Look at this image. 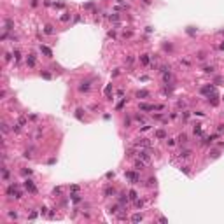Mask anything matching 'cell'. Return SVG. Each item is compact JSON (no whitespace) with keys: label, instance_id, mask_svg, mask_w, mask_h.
Returning a JSON list of instances; mask_svg holds the SVG:
<instances>
[{"label":"cell","instance_id":"obj_1","mask_svg":"<svg viewBox=\"0 0 224 224\" xmlns=\"http://www.w3.org/2000/svg\"><path fill=\"white\" fill-rule=\"evenodd\" d=\"M138 158H142V161H144L145 165L151 163V156H149V152H147V151H138Z\"/></svg>","mask_w":224,"mask_h":224},{"label":"cell","instance_id":"obj_2","mask_svg":"<svg viewBox=\"0 0 224 224\" xmlns=\"http://www.w3.org/2000/svg\"><path fill=\"white\" fill-rule=\"evenodd\" d=\"M126 179L131 180V184H138V180H140V177H138L135 172H126Z\"/></svg>","mask_w":224,"mask_h":224},{"label":"cell","instance_id":"obj_3","mask_svg":"<svg viewBox=\"0 0 224 224\" xmlns=\"http://www.w3.org/2000/svg\"><path fill=\"white\" fill-rule=\"evenodd\" d=\"M25 187H26V189H28L30 193H32V194H37V187L33 186V182H32V180H25Z\"/></svg>","mask_w":224,"mask_h":224},{"label":"cell","instance_id":"obj_4","mask_svg":"<svg viewBox=\"0 0 224 224\" xmlns=\"http://www.w3.org/2000/svg\"><path fill=\"white\" fill-rule=\"evenodd\" d=\"M12 30H14V21L5 19V32H12Z\"/></svg>","mask_w":224,"mask_h":224},{"label":"cell","instance_id":"obj_5","mask_svg":"<svg viewBox=\"0 0 224 224\" xmlns=\"http://www.w3.org/2000/svg\"><path fill=\"white\" fill-rule=\"evenodd\" d=\"M103 194L105 196H112V194H116V189H114V187H105V191H103Z\"/></svg>","mask_w":224,"mask_h":224},{"label":"cell","instance_id":"obj_6","mask_svg":"<svg viewBox=\"0 0 224 224\" xmlns=\"http://www.w3.org/2000/svg\"><path fill=\"white\" fill-rule=\"evenodd\" d=\"M189 156H191V151L189 149H184V151L179 152V158H189Z\"/></svg>","mask_w":224,"mask_h":224},{"label":"cell","instance_id":"obj_7","mask_svg":"<svg viewBox=\"0 0 224 224\" xmlns=\"http://www.w3.org/2000/svg\"><path fill=\"white\" fill-rule=\"evenodd\" d=\"M144 168H145L144 161H135V170H144Z\"/></svg>","mask_w":224,"mask_h":224},{"label":"cell","instance_id":"obj_8","mask_svg":"<svg viewBox=\"0 0 224 224\" xmlns=\"http://www.w3.org/2000/svg\"><path fill=\"white\" fill-rule=\"evenodd\" d=\"M126 201H128V196L124 194V193H119V203L123 205V203H126Z\"/></svg>","mask_w":224,"mask_h":224},{"label":"cell","instance_id":"obj_9","mask_svg":"<svg viewBox=\"0 0 224 224\" xmlns=\"http://www.w3.org/2000/svg\"><path fill=\"white\" fill-rule=\"evenodd\" d=\"M40 51H42V53H44V54H46V56H53L51 49H47L46 46H40Z\"/></svg>","mask_w":224,"mask_h":224},{"label":"cell","instance_id":"obj_10","mask_svg":"<svg viewBox=\"0 0 224 224\" xmlns=\"http://www.w3.org/2000/svg\"><path fill=\"white\" fill-rule=\"evenodd\" d=\"M88 89H89V82H81L79 91H88Z\"/></svg>","mask_w":224,"mask_h":224},{"label":"cell","instance_id":"obj_11","mask_svg":"<svg viewBox=\"0 0 224 224\" xmlns=\"http://www.w3.org/2000/svg\"><path fill=\"white\" fill-rule=\"evenodd\" d=\"M2 179H4V180H7V179H9V170H7V166L2 168Z\"/></svg>","mask_w":224,"mask_h":224},{"label":"cell","instance_id":"obj_12","mask_svg":"<svg viewBox=\"0 0 224 224\" xmlns=\"http://www.w3.org/2000/svg\"><path fill=\"white\" fill-rule=\"evenodd\" d=\"M179 142H180V144H186L187 142V135L186 133H180V135H179Z\"/></svg>","mask_w":224,"mask_h":224},{"label":"cell","instance_id":"obj_13","mask_svg":"<svg viewBox=\"0 0 224 224\" xmlns=\"http://www.w3.org/2000/svg\"><path fill=\"white\" fill-rule=\"evenodd\" d=\"M128 194H130V200H137V198H138V194H137V191H135V189H131V191L128 193Z\"/></svg>","mask_w":224,"mask_h":224},{"label":"cell","instance_id":"obj_14","mask_svg":"<svg viewBox=\"0 0 224 224\" xmlns=\"http://www.w3.org/2000/svg\"><path fill=\"white\" fill-rule=\"evenodd\" d=\"M140 61H142L144 65H147V63H149V54H142V56H140Z\"/></svg>","mask_w":224,"mask_h":224},{"label":"cell","instance_id":"obj_15","mask_svg":"<svg viewBox=\"0 0 224 224\" xmlns=\"http://www.w3.org/2000/svg\"><path fill=\"white\" fill-rule=\"evenodd\" d=\"M131 221H133V222H138V221H142V214H135V215L131 217Z\"/></svg>","mask_w":224,"mask_h":224},{"label":"cell","instance_id":"obj_16","mask_svg":"<svg viewBox=\"0 0 224 224\" xmlns=\"http://www.w3.org/2000/svg\"><path fill=\"white\" fill-rule=\"evenodd\" d=\"M70 198H72V201H75V203H79V201L82 200V198H81L79 194H70Z\"/></svg>","mask_w":224,"mask_h":224},{"label":"cell","instance_id":"obj_17","mask_svg":"<svg viewBox=\"0 0 224 224\" xmlns=\"http://www.w3.org/2000/svg\"><path fill=\"white\" fill-rule=\"evenodd\" d=\"M137 96H138V98H140V96H142V98H145V96H149V93H147V91H138V93H137Z\"/></svg>","mask_w":224,"mask_h":224},{"label":"cell","instance_id":"obj_18","mask_svg":"<svg viewBox=\"0 0 224 224\" xmlns=\"http://www.w3.org/2000/svg\"><path fill=\"white\" fill-rule=\"evenodd\" d=\"M194 135H201V128H200V124H196V126H194Z\"/></svg>","mask_w":224,"mask_h":224},{"label":"cell","instance_id":"obj_19","mask_svg":"<svg viewBox=\"0 0 224 224\" xmlns=\"http://www.w3.org/2000/svg\"><path fill=\"white\" fill-rule=\"evenodd\" d=\"M26 61H28V65H30V67H33V65H35V58H33V56H28V60H26Z\"/></svg>","mask_w":224,"mask_h":224},{"label":"cell","instance_id":"obj_20","mask_svg":"<svg viewBox=\"0 0 224 224\" xmlns=\"http://www.w3.org/2000/svg\"><path fill=\"white\" fill-rule=\"evenodd\" d=\"M135 121H138V123H145V117L144 116H135Z\"/></svg>","mask_w":224,"mask_h":224},{"label":"cell","instance_id":"obj_21","mask_svg":"<svg viewBox=\"0 0 224 224\" xmlns=\"http://www.w3.org/2000/svg\"><path fill=\"white\" fill-rule=\"evenodd\" d=\"M44 32H46L47 35H51V33H53V26H51V25H47V26H46V30H44Z\"/></svg>","mask_w":224,"mask_h":224},{"label":"cell","instance_id":"obj_22","mask_svg":"<svg viewBox=\"0 0 224 224\" xmlns=\"http://www.w3.org/2000/svg\"><path fill=\"white\" fill-rule=\"evenodd\" d=\"M117 219H119V221H123V219H126V212H119V214H117Z\"/></svg>","mask_w":224,"mask_h":224},{"label":"cell","instance_id":"obj_23","mask_svg":"<svg viewBox=\"0 0 224 224\" xmlns=\"http://www.w3.org/2000/svg\"><path fill=\"white\" fill-rule=\"evenodd\" d=\"M219 154H221L219 151H212V156H210V158H212V159H215V158H219Z\"/></svg>","mask_w":224,"mask_h":224},{"label":"cell","instance_id":"obj_24","mask_svg":"<svg viewBox=\"0 0 224 224\" xmlns=\"http://www.w3.org/2000/svg\"><path fill=\"white\" fill-rule=\"evenodd\" d=\"M109 212H110V214H117V205H114V207H110V208H109Z\"/></svg>","mask_w":224,"mask_h":224},{"label":"cell","instance_id":"obj_25","mask_svg":"<svg viewBox=\"0 0 224 224\" xmlns=\"http://www.w3.org/2000/svg\"><path fill=\"white\" fill-rule=\"evenodd\" d=\"M156 137H158V138H165V131H161V130H159V131H156Z\"/></svg>","mask_w":224,"mask_h":224},{"label":"cell","instance_id":"obj_26","mask_svg":"<svg viewBox=\"0 0 224 224\" xmlns=\"http://www.w3.org/2000/svg\"><path fill=\"white\" fill-rule=\"evenodd\" d=\"M203 70H205V72H207V74H212V72H214V67H205Z\"/></svg>","mask_w":224,"mask_h":224},{"label":"cell","instance_id":"obj_27","mask_svg":"<svg viewBox=\"0 0 224 224\" xmlns=\"http://www.w3.org/2000/svg\"><path fill=\"white\" fill-rule=\"evenodd\" d=\"M18 123H19L21 126H25V124H26V117H19V121H18Z\"/></svg>","mask_w":224,"mask_h":224},{"label":"cell","instance_id":"obj_28","mask_svg":"<svg viewBox=\"0 0 224 224\" xmlns=\"http://www.w3.org/2000/svg\"><path fill=\"white\" fill-rule=\"evenodd\" d=\"M9 217L11 219H18V212H9Z\"/></svg>","mask_w":224,"mask_h":224},{"label":"cell","instance_id":"obj_29","mask_svg":"<svg viewBox=\"0 0 224 224\" xmlns=\"http://www.w3.org/2000/svg\"><path fill=\"white\" fill-rule=\"evenodd\" d=\"M177 107H179V109H184V107H186V102H177Z\"/></svg>","mask_w":224,"mask_h":224},{"label":"cell","instance_id":"obj_30","mask_svg":"<svg viewBox=\"0 0 224 224\" xmlns=\"http://www.w3.org/2000/svg\"><path fill=\"white\" fill-rule=\"evenodd\" d=\"M53 194H61V187H54V191H53Z\"/></svg>","mask_w":224,"mask_h":224},{"label":"cell","instance_id":"obj_31","mask_svg":"<svg viewBox=\"0 0 224 224\" xmlns=\"http://www.w3.org/2000/svg\"><path fill=\"white\" fill-rule=\"evenodd\" d=\"M110 19H114V21H117V19H119V14H112V16H110Z\"/></svg>","mask_w":224,"mask_h":224},{"label":"cell","instance_id":"obj_32","mask_svg":"<svg viewBox=\"0 0 224 224\" xmlns=\"http://www.w3.org/2000/svg\"><path fill=\"white\" fill-rule=\"evenodd\" d=\"M180 170H182L184 173H187V175H189V170H187V166H180Z\"/></svg>","mask_w":224,"mask_h":224},{"label":"cell","instance_id":"obj_33","mask_svg":"<svg viewBox=\"0 0 224 224\" xmlns=\"http://www.w3.org/2000/svg\"><path fill=\"white\" fill-rule=\"evenodd\" d=\"M221 49H224V42H222V44H221Z\"/></svg>","mask_w":224,"mask_h":224}]
</instances>
